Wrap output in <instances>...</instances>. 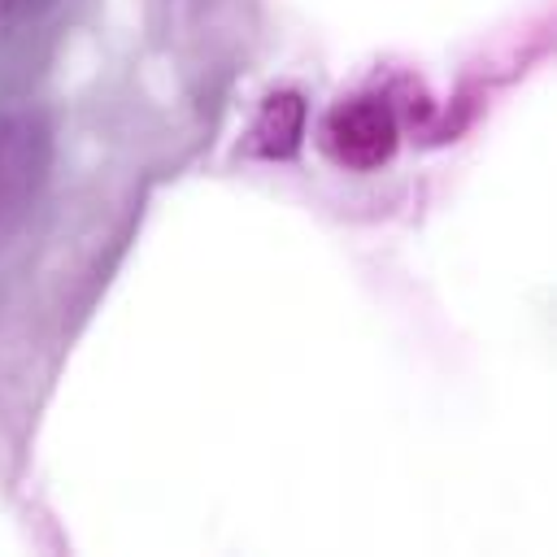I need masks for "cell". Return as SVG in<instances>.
<instances>
[{
  "mask_svg": "<svg viewBox=\"0 0 557 557\" xmlns=\"http://www.w3.org/2000/svg\"><path fill=\"white\" fill-rule=\"evenodd\" d=\"M48 170V126L35 113H0V235L26 213Z\"/></svg>",
  "mask_w": 557,
  "mask_h": 557,
  "instance_id": "2",
  "label": "cell"
},
{
  "mask_svg": "<svg viewBox=\"0 0 557 557\" xmlns=\"http://www.w3.org/2000/svg\"><path fill=\"white\" fill-rule=\"evenodd\" d=\"M300 135H305V96L300 91H270L252 117V131H248L252 152L265 161H287V157H296Z\"/></svg>",
  "mask_w": 557,
  "mask_h": 557,
  "instance_id": "3",
  "label": "cell"
},
{
  "mask_svg": "<svg viewBox=\"0 0 557 557\" xmlns=\"http://www.w3.org/2000/svg\"><path fill=\"white\" fill-rule=\"evenodd\" d=\"M400 144V122L396 109L383 96H348L331 104L322 117V148L335 165L352 174H370L396 157Z\"/></svg>",
  "mask_w": 557,
  "mask_h": 557,
  "instance_id": "1",
  "label": "cell"
},
{
  "mask_svg": "<svg viewBox=\"0 0 557 557\" xmlns=\"http://www.w3.org/2000/svg\"><path fill=\"white\" fill-rule=\"evenodd\" d=\"M30 0H0V22H13Z\"/></svg>",
  "mask_w": 557,
  "mask_h": 557,
  "instance_id": "4",
  "label": "cell"
}]
</instances>
